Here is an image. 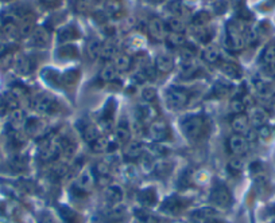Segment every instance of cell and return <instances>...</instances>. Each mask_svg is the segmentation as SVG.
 <instances>
[{
    "instance_id": "obj_1",
    "label": "cell",
    "mask_w": 275,
    "mask_h": 223,
    "mask_svg": "<svg viewBox=\"0 0 275 223\" xmlns=\"http://www.w3.org/2000/svg\"><path fill=\"white\" fill-rule=\"evenodd\" d=\"M181 129H182L184 135L190 140L198 139L204 129V118L201 116H188L181 121Z\"/></svg>"
},
{
    "instance_id": "obj_2",
    "label": "cell",
    "mask_w": 275,
    "mask_h": 223,
    "mask_svg": "<svg viewBox=\"0 0 275 223\" xmlns=\"http://www.w3.org/2000/svg\"><path fill=\"white\" fill-rule=\"evenodd\" d=\"M188 101H189V94L184 89L171 88L166 93V104L169 109H181L188 104Z\"/></svg>"
},
{
    "instance_id": "obj_3",
    "label": "cell",
    "mask_w": 275,
    "mask_h": 223,
    "mask_svg": "<svg viewBox=\"0 0 275 223\" xmlns=\"http://www.w3.org/2000/svg\"><path fill=\"white\" fill-rule=\"evenodd\" d=\"M56 101L53 98L52 95L46 94V93H42V94H38L35 98L33 100V108L34 110L39 114H49L52 113L53 110L56 109Z\"/></svg>"
},
{
    "instance_id": "obj_4",
    "label": "cell",
    "mask_w": 275,
    "mask_h": 223,
    "mask_svg": "<svg viewBox=\"0 0 275 223\" xmlns=\"http://www.w3.org/2000/svg\"><path fill=\"white\" fill-rule=\"evenodd\" d=\"M228 148H230L231 154L235 155V156H240L248 150V140L242 135L231 136L230 140H228Z\"/></svg>"
},
{
    "instance_id": "obj_5",
    "label": "cell",
    "mask_w": 275,
    "mask_h": 223,
    "mask_svg": "<svg viewBox=\"0 0 275 223\" xmlns=\"http://www.w3.org/2000/svg\"><path fill=\"white\" fill-rule=\"evenodd\" d=\"M248 121L249 125H253L254 128H260V127H263L267 122L268 114L267 112L263 109V108H260V106H254L251 108L248 112Z\"/></svg>"
},
{
    "instance_id": "obj_6",
    "label": "cell",
    "mask_w": 275,
    "mask_h": 223,
    "mask_svg": "<svg viewBox=\"0 0 275 223\" xmlns=\"http://www.w3.org/2000/svg\"><path fill=\"white\" fill-rule=\"evenodd\" d=\"M149 30L150 37L155 40H162L166 38V23L164 20H161L159 18H151L149 22Z\"/></svg>"
},
{
    "instance_id": "obj_7",
    "label": "cell",
    "mask_w": 275,
    "mask_h": 223,
    "mask_svg": "<svg viewBox=\"0 0 275 223\" xmlns=\"http://www.w3.org/2000/svg\"><path fill=\"white\" fill-rule=\"evenodd\" d=\"M149 135L151 136V139L156 140V141H162L169 136L168 124L162 120L153 121L149 127Z\"/></svg>"
},
{
    "instance_id": "obj_8",
    "label": "cell",
    "mask_w": 275,
    "mask_h": 223,
    "mask_svg": "<svg viewBox=\"0 0 275 223\" xmlns=\"http://www.w3.org/2000/svg\"><path fill=\"white\" fill-rule=\"evenodd\" d=\"M211 199L215 205L220 206V207H227L231 203V194L227 190V187L224 186H216L212 191Z\"/></svg>"
},
{
    "instance_id": "obj_9",
    "label": "cell",
    "mask_w": 275,
    "mask_h": 223,
    "mask_svg": "<svg viewBox=\"0 0 275 223\" xmlns=\"http://www.w3.org/2000/svg\"><path fill=\"white\" fill-rule=\"evenodd\" d=\"M231 127L234 129L236 135L245 136L251 131V125H249L248 117L245 114H236L232 121H231Z\"/></svg>"
},
{
    "instance_id": "obj_10",
    "label": "cell",
    "mask_w": 275,
    "mask_h": 223,
    "mask_svg": "<svg viewBox=\"0 0 275 223\" xmlns=\"http://www.w3.org/2000/svg\"><path fill=\"white\" fill-rule=\"evenodd\" d=\"M123 196H124V194H123V188L119 186V184H109V186H107V188H105L104 197L105 201H107L111 206L119 205L120 202L123 201Z\"/></svg>"
},
{
    "instance_id": "obj_11",
    "label": "cell",
    "mask_w": 275,
    "mask_h": 223,
    "mask_svg": "<svg viewBox=\"0 0 275 223\" xmlns=\"http://www.w3.org/2000/svg\"><path fill=\"white\" fill-rule=\"evenodd\" d=\"M154 67L158 73H170L173 67H174V59L171 58L169 54H159L155 58Z\"/></svg>"
},
{
    "instance_id": "obj_12",
    "label": "cell",
    "mask_w": 275,
    "mask_h": 223,
    "mask_svg": "<svg viewBox=\"0 0 275 223\" xmlns=\"http://www.w3.org/2000/svg\"><path fill=\"white\" fill-rule=\"evenodd\" d=\"M95 184V176H93L92 171L90 169H85L82 171L80 175H78L77 180H76V187H77L80 191H88L90 190Z\"/></svg>"
},
{
    "instance_id": "obj_13",
    "label": "cell",
    "mask_w": 275,
    "mask_h": 223,
    "mask_svg": "<svg viewBox=\"0 0 275 223\" xmlns=\"http://www.w3.org/2000/svg\"><path fill=\"white\" fill-rule=\"evenodd\" d=\"M10 125H11V128L14 129V131L18 132L19 129L25 128V125H26L27 122V117H26V113L23 112L22 109H15L12 110V112H10Z\"/></svg>"
},
{
    "instance_id": "obj_14",
    "label": "cell",
    "mask_w": 275,
    "mask_h": 223,
    "mask_svg": "<svg viewBox=\"0 0 275 223\" xmlns=\"http://www.w3.org/2000/svg\"><path fill=\"white\" fill-rule=\"evenodd\" d=\"M131 135H132V132H131L130 127L126 122H120L115 129V140L119 144H123V145H126L128 141H131Z\"/></svg>"
},
{
    "instance_id": "obj_15",
    "label": "cell",
    "mask_w": 275,
    "mask_h": 223,
    "mask_svg": "<svg viewBox=\"0 0 275 223\" xmlns=\"http://www.w3.org/2000/svg\"><path fill=\"white\" fill-rule=\"evenodd\" d=\"M124 155L128 159H139L143 155V145L139 141H128L124 145Z\"/></svg>"
},
{
    "instance_id": "obj_16",
    "label": "cell",
    "mask_w": 275,
    "mask_h": 223,
    "mask_svg": "<svg viewBox=\"0 0 275 223\" xmlns=\"http://www.w3.org/2000/svg\"><path fill=\"white\" fill-rule=\"evenodd\" d=\"M31 39H33V43L38 47H43L49 43V39H50V34L46 29L41 27V29H35L31 34Z\"/></svg>"
},
{
    "instance_id": "obj_17",
    "label": "cell",
    "mask_w": 275,
    "mask_h": 223,
    "mask_svg": "<svg viewBox=\"0 0 275 223\" xmlns=\"http://www.w3.org/2000/svg\"><path fill=\"white\" fill-rule=\"evenodd\" d=\"M112 65L115 66V69L118 71H128L131 69V66H132V58L127 54H118L113 58Z\"/></svg>"
},
{
    "instance_id": "obj_18",
    "label": "cell",
    "mask_w": 275,
    "mask_h": 223,
    "mask_svg": "<svg viewBox=\"0 0 275 223\" xmlns=\"http://www.w3.org/2000/svg\"><path fill=\"white\" fill-rule=\"evenodd\" d=\"M122 11V0H105L104 2V12L108 16H118Z\"/></svg>"
},
{
    "instance_id": "obj_19",
    "label": "cell",
    "mask_w": 275,
    "mask_h": 223,
    "mask_svg": "<svg viewBox=\"0 0 275 223\" xmlns=\"http://www.w3.org/2000/svg\"><path fill=\"white\" fill-rule=\"evenodd\" d=\"M100 136H101L100 128L95 124L86 125L85 128H84V131H82V137H84V140H85L88 144H92L93 141H95L97 137H100Z\"/></svg>"
},
{
    "instance_id": "obj_20",
    "label": "cell",
    "mask_w": 275,
    "mask_h": 223,
    "mask_svg": "<svg viewBox=\"0 0 275 223\" xmlns=\"http://www.w3.org/2000/svg\"><path fill=\"white\" fill-rule=\"evenodd\" d=\"M14 69L20 76H26L30 73V61L25 55H19L18 58L14 61Z\"/></svg>"
},
{
    "instance_id": "obj_21",
    "label": "cell",
    "mask_w": 275,
    "mask_h": 223,
    "mask_svg": "<svg viewBox=\"0 0 275 223\" xmlns=\"http://www.w3.org/2000/svg\"><path fill=\"white\" fill-rule=\"evenodd\" d=\"M220 70H221V73L225 74V76L230 78H239L242 76L240 67L234 62L221 63V65H220Z\"/></svg>"
},
{
    "instance_id": "obj_22",
    "label": "cell",
    "mask_w": 275,
    "mask_h": 223,
    "mask_svg": "<svg viewBox=\"0 0 275 223\" xmlns=\"http://www.w3.org/2000/svg\"><path fill=\"white\" fill-rule=\"evenodd\" d=\"M116 44L111 40H107L105 43H103L101 46V52H100V57L99 58L104 59V61H109V59H113L116 57Z\"/></svg>"
},
{
    "instance_id": "obj_23",
    "label": "cell",
    "mask_w": 275,
    "mask_h": 223,
    "mask_svg": "<svg viewBox=\"0 0 275 223\" xmlns=\"http://www.w3.org/2000/svg\"><path fill=\"white\" fill-rule=\"evenodd\" d=\"M89 145L90 150H92L93 152H96V154H103V152H107L108 148L111 146V141H109V139L105 137V136H100V137H97V139L95 140L92 144H89Z\"/></svg>"
},
{
    "instance_id": "obj_24",
    "label": "cell",
    "mask_w": 275,
    "mask_h": 223,
    "mask_svg": "<svg viewBox=\"0 0 275 223\" xmlns=\"http://www.w3.org/2000/svg\"><path fill=\"white\" fill-rule=\"evenodd\" d=\"M202 58L208 63H216L220 59V50L213 44H209L202 50Z\"/></svg>"
},
{
    "instance_id": "obj_25",
    "label": "cell",
    "mask_w": 275,
    "mask_h": 223,
    "mask_svg": "<svg viewBox=\"0 0 275 223\" xmlns=\"http://www.w3.org/2000/svg\"><path fill=\"white\" fill-rule=\"evenodd\" d=\"M166 26L169 27L171 33H179L182 34L186 29V24L184 22L182 18H178V16H171L168 19L166 22Z\"/></svg>"
},
{
    "instance_id": "obj_26",
    "label": "cell",
    "mask_w": 275,
    "mask_h": 223,
    "mask_svg": "<svg viewBox=\"0 0 275 223\" xmlns=\"http://www.w3.org/2000/svg\"><path fill=\"white\" fill-rule=\"evenodd\" d=\"M166 42H168L169 44H170L171 47H184L186 43V39L185 37H184V34H179V33H168L166 34Z\"/></svg>"
},
{
    "instance_id": "obj_27",
    "label": "cell",
    "mask_w": 275,
    "mask_h": 223,
    "mask_svg": "<svg viewBox=\"0 0 275 223\" xmlns=\"http://www.w3.org/2000/svg\"><path fill=\"white\" fill-rule=\"evenodd\" d=\"M260 61L263 65H268V63H275V42H270V43L264 47Z\"/></svg>"
},
{
    "instance_id": "obj_28",
    "label": "cell",
    "mask_w": 275,
    "mask_h": 223,
    "mask_svg": "<svg viewBox=\"0 0 275 223\" xmlns=\"http://www.w3.org/2000/svg\"><path fill=\"white\" fill-rule=\"evenodd\" d=\"M101 46H103V43L99 39H92L88 42V44H86V54L89 55L90 59H96L100 57Z\"/></svg>"
},
{
    "instance_id": "obj_29",
    "label": "cell",
    "mask_w": 275,
    "mask_h": 223,
    "mask_svg": "<svg viewBox=\"0 0 275 223\" xmlns=\"http://www.w3.org/2000/svg\"><path fill=\"white\" fill-rule=\"evenodd\" d=\"M25 128H26L27 133L30 136H39L41 135L42 129H43V122H42L41 120H38V118L30 121L27 120Z\"/></svg>"
},
{
    "instance_id": "obj_30",
    "label": "cell",
    "mask_w": 275,
    "mask_h": 223,
    "mask_svg": "<svg viewBox=\"0 0 275 223\" xmlns=\"http://www.w3.org/2000/svg\"><path fill=\"white\" fill-rule=\"evenodd\" d=\"M118 73H119V71L115 69V66L105 65L100 71V78L104 81V82H111V81L115 80L116 76H118Z\"/></svg>"
},
{
    "instance_id": "obj_31",
    "label": "cell",
    "mask_w": 275,
    "mask_h": 223,
    "mask_svg": "<svg viewBox=\"0 0 275 223\" xmlns=\"http://www.w3.org/2000/svg\"><path fill=\"white\" fill-rule=\"evenodd\" d=\"M141 98L147 104L153 103L154 100L156 98V89L154 86H151V85L143 86L141 89Z\"/></svg>"
},
{
    "instance_id": "obj_32",
    "label": "cell",
    "mask_w": 275,
    "mask_h": 223,
    "mask_svg": "<svg viewBox=\"0 0 275 223\" xmlns=\"http://www.w3.org/2000/svg\"><path fill=\"white\" fill-rule=\"evenodd\" d=\"M230 109L232 113L235 114H243V112H244L245 109V103L243 101V100H234V101H231V105H230Z\"/></svg>"
},
{
    "instance_id": "obj_33",
    "label": "cell",
    "mask_w": 275,
    "mask_h": 223,
    "mask_svg": "<svg viewBox=\"0 0 275 223\" xmlns=\"http://www.w3.org/2000/svg\"><path fill=\"white\" fill-rule=\"evenodd\" d=\"M96 174L99 176H109V174H111V165L108 164L105 160L99 161L96 164Z\"/></svg>"
},
{
    "instance_id": "obj_34",
    "label": "cell",
    "mask_w": 275,
    "mask_h": 223,
    "mask_svg": "<svg viewBox=\"0 0 275 223\" xmlns=\"http://www.w3.org/2000/svg\"><path fill=\"white\" fill-rule=\"evenodd\" d=\"M243 165H244V163H243L242 159L234 158L231 159L230 163H228V169L231 172H240L243 169Z\"/></svg>"
},
{
    "instance_id": "obj_35",
    "label": "cell",
    "mask_w": 275,
    "mask_h": 223,
    "mask_svg": "<svg viewBox=\"0 0 275 223\" xmlns=\"http://www.w3.org/2000/svg\"><path fill=\"white\" fill-rule=\"evenodd\" d=\"M263 74L268 78H275V63L263 65Z\"/></svg>"
},
{
    "instance_id": "obj_36",
    "label": "cell",
    "mask_w": 275,
    "mask_h": 223,
    "mask_svg": "<svg viewBox=\"0 0 275 223\" xmlns=\"http://www.w3.org/2000/svg\"><path fill=\"white\" fill-rule=\"evenodd\" d=\"M151 152H153L154 155H156V156H164V155H166L168 150H166V146L158 143L151 146Z\"/></svg>"
},
{
    "instance_id": "obj_37",
    "label": "cell",
    "mask_w": 275,
    "mask_h": 223,
    "mask_svg": "<svg viewBox=\"0 0 275 223\" xmlns=\"http://www.w3.org/2000/svg\"><path fill=\"white\" fill-rule=\"evenodd\" d=\"M255 89L259 94H267L268 93V85L264 81H257L255 82Z\"/></svg>"
},
{
    "instance_id": "obj_38",
    "label": "cell",
    "mask_w": 275,
    "mask_h": 223,
    "mask_svg": "<svg viewBox=\"0 0 275 223\" xmlns=\"http://www.w3.org/2000/svg\"><path fill=\"white\" fill-rule=\"evenodd\" d=\"M270 135H271V131H270L267 125H263V127L258 128V136H259L260 139L267 140L270 137Z\"/></svg>"
},
{
    "instance_id": "obj_39",
    "label": "cell",
    "mask_w": 275,
    "mask_h": 223,
    "mask_svg": "<svg viewBox=\"0 0 275 223\" xmlns=\"http://www.w3.org/2000/svg\"><path fill=\"white\" fill-rule=\"evenodd\" d=\"M77 71H66V73L63 74V81L66 82V84H73L76 80H77Z\"/></svg>"
},
{
    "instance_id": "obj_40",
    "label": "cell",
    "mask_w": 275,
    "mask_h": 223,
    "mask_svg": "<svg viewBox=\"0 0 275 223\" xmlns=\"http://www.w3.org/2000/svg\"><path fill=\"white\" fill-rule=\"evenodd\" d=\"M58 0H42V3L48 4V6H53V4H56Z\"/></svg>"
},
{
    "instance_id": "obj_41",
    "label": "cell",
    "mask_w": 275,
    "mask_h": 223,
    "mask_svg": "<svg viewBox=\"0 0 275 223\" xmlns=\"http://www.w3.org/2000/svg\"><path fill=\"white\" fill-rule=\"evenodd\" d=\"M42 223H53V220L46 216V218H43V219H42Z\"/></svg>"
},
{
    "instance_id": "obj_42",
    "label": "cell",
    "mask_w": 275,
    "mask_h": 223,
    "mask_svg": "<svg viewBox=\"0 0 275 223\" xmlns=\"http://www.w3.org/2000/svg\"><path fill=\"white\" fill-rule=\"evenodd\" d=\"M274 104H275V94H274Z\"/></svg>"
},
{
    "instance_id": "obj_43",
    "label": "cell",
    "mask_w": 275,
    "mask_h": 223,
    "mask_svg": "<svg viewBox=\"0 0 275 223\" xmlns=\"http://www.w3.org/2000/svg\"><path fill=\"white\" fill-rule=\"evenodd\" d=\"M4 2H10V0H4Z\"/></svg>"
},
{
    "instance_id": "obj_44",
    "label": "cell",
    "mask_w": 275,
    "mask_h": 223,
    "mask_svg": "<svg viewBox=\"0 0 275 223\" xmlns=\"http://www.w3.org/2000/svg\"><path fill=\"white\" fill-rule=\"evenodd\" d=\"M138 223H143V222H138Z\"/></svg>"
}]
</instances>
